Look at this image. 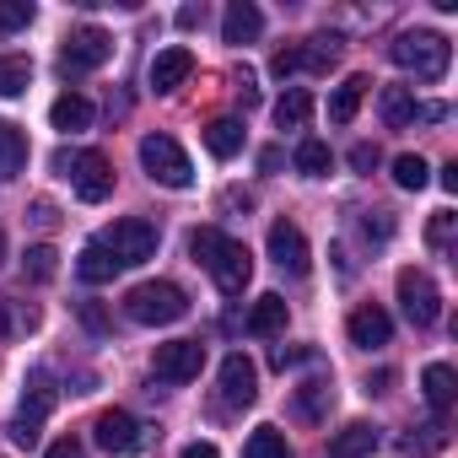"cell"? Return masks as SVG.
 I'll return each instance as SVG.
<instances>
[{
    "mask_svg": "<svg viewBox=\"0 0 458 458\" xmlns=\"http://www.w3.org/2000/svg\"><path fill=\"white\" fill-rule=\"evenodd\" d=\"M189 254H194V265L216 281V292H226V297H238V292L249 286V276H254L249 249H243L238 238L216 233V226H199V233H189Z\"/></svg>",
    "mask_w": 458,
    "mask_h": 458,
    "instance_id": "6da1fadb",
    "label": "cell"
},
{
    "mask_svg": "<svg viewBox=\"0 0 458 458\" xmlns=\"http://www.w3.org/2000/svg\"><path fill=\"white\" fill-rule=\"evenodd\" d=\"M388 60H394L399 71H415V81H442L447 65H453V49H447L442 33L410 28V33H399V38L388 44Z\"/></svg>",
    "mask_w": 458,
    "mask_h": 458,
    "instance_id": "7a4b0ae2",
    "label": "cell"
},
{
    "mask_svg": "<svg viewBox=\"0 0 458 458\" xmlns=\"http://www.w3.org/2000/svg\"><path fill=\"white\" fill-rule=\"evenodd\" d=\"M183 313H189V297H183V286H173V281H140V286L124 292V318H130V324L157 329V324H178Z\"/></svg>",
    "mask_w": 458,
    "mask_h": 458,
    "instance_id": "3957f363",
    "label": "cell"
},
{
    "mask_svg": "<svg viewBox=\"0 0 458 458\" xmlns=\"http://www.w3.org/2000/svg\"><path fill=\"white\" fill-rule=\"evenodd\" d=\"M103 249H108V259L119 265V270H135V265H146L151 254H157V243H162V233L146 221V216H124V221H114L108 233L98 238Z\"/></svg>",
    "mask_w": 458,
    "mask_h": 458,
    "instance_id": "277c9868",
    "label": "cell"
},
{
    "mask_svg": "<svg viewBox=\"0 0 458 458\" xmlns=\"http://www.w3.org/2000/svg\"><path fill=\"white\" fill-rule=\"evenodd\" d=\"M55 173L71 178V189H76L87 205H103V199L114 194V167H108L103 151H60V157H55Z\"/></svg>",
    "mask_w": 458,
    "mask_h": 458,
    "instance_id": "5b68a950",
    "label": "cell"
},
{
    "mask_svg": "<svg viewBox=\"0 0 458 458\" xmlns=\"http://www.w3.org/2000/svg\"><path fill=\"white\" fill-rule=\"evenodd\" d=\"M140 167H146L162 189H189V183H194V167H189V157H183V146H178L173 135H146V140H140Z\"/></svg>",
    "mask_w": 458,
    "mask_h": 458,
    "instance_id": "8992f818",
    "label": "cell"
},
{
    "mask_svg": "<svg viewBox=\"0 0 458 458\" xmlns=\"http://www.w3.org/2000/svg\"><path fill=\"white\" fill-rule=\"evenodd\" d=\"M399 302H404V318L415 329H431L442 318V292L426 270H399Z\"/></svg>",
    "mask_w": 458,
    "mask_h": 458,
    "instance_id": "52a82bcc",
    "label": "cell"
},
{
    "mask_svg": "<svg viewBox=\"0 0 458 458\" xmlns=\"http://www.w3.org/2000/svg\"><path fill=\"white\" fill-rule=\"evenodd\" d=\"M98 442L114 453V458H135L151 447V426H140L130 410H103L98 415Z\"/></svg>",
    "mask_w": 458,
    "mask_h": 458,
    "instance_id": "ba28073f",
    "label": "cell"
},
{
    "mask_svg": "<svg viewBox=\"0 0 458 458\" xmlns=\"http://www.w3.org/2000/svg\"><path fill=\"white\" fill-rule=\"evenodd\" d=\"M108 55H114V38H108L103 28H76V33L65 38V49H60V71H65V76H87V71H98Z\"/></svg>",
    "mask_w": 458,
    "mask_h": 458,
    "instance_id": "9c48e42d",
    "label": "cell"
},
{
    "mask_svg": "<svg viewBox=\"0 0 458 458\" xmlns=\"http://www.w3.org/2000/svg\"><path fill=\"white\" fill-rule=\"evenodd\" d=\"M199 367H205V345L199 340H167V345L151 351V372L162 383H194Z\"/></svg>",
    "mask_w": 458,
    "mask_h": 458,
    "instance_id": "30bf717a",
    "label": "cell"
},
{
    "mask_svg": "<svg viewBox=\"0 0 458 458\" xmlns=\"http://www.w3.org/2000/svg\"><path fill=\"white\" fill-rule=\"evenodd\" d=\"M221 399L238 404V410H249V404L259 399V367H254L243 351H233V356L221 361Z\"/></svg>",
    "mask_w": 458,
    "mask_h": 458,
    "instance_id": "8fae6325",
    "label": "cell"
},
{
    "mask_svg": "<svg viewBox=\"0 0 458 458\" xmlns=\"http://www.w3.org/2000/svg\"><path fill=\"white\" fill-rule=\"evenodd\" d=\"M270 259H276V270H286V276H308L313 254H308L302 226H292V221H276V226H270Z\"/></svg>",
    "mask_w": 458,
    "mask_h": 458,
    "instance_id": "7c38bea8",
    "label": "cell"
},
{
    "mask_svg": "<svg viewBox=\"0 0 458 458\" xmlns=\"http://www.w3.org/2000/svg\"><path fill=\"white\" fill-rule=\"evenodd\" d=\"M151 92L157 98H167V92H178L189 76H194V55L183 49V44H173V49H157V60H151Z\"/></svg>",
    "mask_w": 458,
    "mask_h": 458,
    "instance_id": "4fadbf2b",
    "label": "cell"
},
{
    "mask_svg": "<svg viewBox=\"0 0 458 458\" xmlns=\"http://www.w3.org/2000/svg\"><path fill=\"white\" fill-rule=\"evenodd\" d=\"M345 335H351V345H361V351H377V345H388L394 340V318L383 313V308H356L351 318H345Z\"/></svg>",
    "mask_w": 458,
    "mask_h": 458,
    "instance_id": "5bb4252c",
    "label": "cell"
},
{
    "mask_svg": "<svg viewBox=\"0 0 458 458\" xmlns=\"http://www.w3.org/2000/svg\"><path fill=\"white\" fill-rule=\"evenodd\" d=\"M55 399H60V394H55V377H49L44 367L28 372V388H22V410H17V420H22V426H44V415L55 410Z\"/></svg>",
    "mask_w": 458,
    "mask_h": 458,
    "instance_id": "9a60e30c",
    "label": "cell"
},
{
    "mask_svg": "<svg viewBox=\"0 0 458 458\" xmlns=\"http://www.w3.org/2000/svg\"><path fill=\"white\" fill-rule=\"evenodd\" d=\"M259 33H265V12L254 6V0H233L226 17H221V38L226 44H254Z\"/></svg>",
    "mask_w": 458,
    "mask_h": 458,
    "instance_id": "2e32d148",
    "label": "cell"
},
{
    "mask_svg": "<svg viewBox=\"0 0 458 458\" xmlns=\"http://www.w3.org/2000/svg\"><path fill=\"white\" fill-rule=\"evenodd\" d=\"M377 426H367V420H351V426H340L335 431V442H329V458H367V453H377Z\"/></svg>",
    "mask_w": 458,
    "mask_h": 458,
    "instance_id": "e0dca14e",
    "label": "cell"
},
{
    "mask_svg": "<svg viewBox=\"0 0 458 458\" xmlns=\"http://www.w3.org/2000/svg\"><path fill=\"white\" fill-rule=\"evenodd\" d=\"M377 114H383V124H388V130H404V124H415V119H420V103H415V92H410V87H383Z\"/></svg>",
    "mask_w": 458,
    "mask_h": 458,
    "instance_id": "ac0fdd59",
    "label": "cell"
},
{
    "mask_svg": "<svg viewBox=\"0 0 458 458\" xmlns=\"http://www.w3.org/2000/svg\"><path fill=\"white\" fill-rule=\"evenodd\" d=\"M420 388H426V404H431L437 415L453 410V394H458V388H453V367H447V361H431V367L420 372Z\"/></svg>",
    "mask_w": 458,
    "mask_h": 458,
    "instance_id": "d6986e66",
    "label": "cell"
},
{
    "mask_svg": "<svg viewBox=\"0 0 458 458\" xmlns=\"http://www.w3.org/2000/svg\"><path fill=\"white\" fill-rule=\"evenodd\" d=\"M205 151L221 157V162L238 157V151H243V124H238V119H210V124H205Z\"/></svg>",
    "mask_w": 458,
    "mask_h": 458,
    "instance_id": "ffe728a7",
    "label": "cell"
},
{
    "mask_svg": "<svg viewBox=\"0 0 458 458\" xmlns=\"http://www.w3.org/2000/svg\"><path fill=\"white\" fill-rule=\"evenodd\" d=\"M367 87H372L367 76H345V81L335 87V98H329V119H335V124H351L356 108H361V98H367Z\"/></svg>",
    "mask_w": 458,
    "mask_h": 458,
    "instance_id": "44dd1931",
    "label": "cell"
},
{
    "mask_svg": "<svg viewBox=\"0 0 458 458\" xmlns=\"http://www.w3.org/2000/svg\"><path fill=\"white\" fill-rule=\"evenodd\" d=\"M49 119H55V130H71V135H76V130L92 124V103H87L81 92H60L55 108H49Z\"/></svg>",
    "mask_w": 458,
    "mask_h": 458,
    "instance_id": "7402d4cb",
    "label": "cell"
},
{
    "mask_svg": "<svg viewBox=\"0 0 458 458\" xmlns=\"http://www.w3.org/2000/svg\"><path fill=\"white\" fill-rule=\"evenodd\" d=\"M308 119H313V92L308 87H286L281 103H276V124L281 130H302Z\"/></svg>",
    "mask_w": 458,
    "mask_h": 458,
    "instance_id": "603a6c76",
    "label": "cell"
},
{
    "mask_svg": "<svg viewBox=\"0 0 458 458\" xmlns=\"http://www.w3.org/2000/svg\"><path fill=\"white\" fill-rule=\"evenodd\" d=\"M329 404H335V383H329V377H308V383L297 388V415H302V420H324Z\"/></svg>",
    "mask_w": 458,
    "mask_h": 458,
    "instance_id": "cb8c5ba5",
    "label": "cell"
},
{
    "mask_svg": "<svg viewBox=\"0 0 458 458\" xmlns=\"http://www.w3.org/2000/svg\"><path fill=\"white\" fill-rule=\"evenodd\" d=\"M28 167V135L0 119V178H17Z\"/></svg>",
    "mask_w": 458,
    "mask_h": 458,
    "instance_id": "d4e9b609",
    "label": "cell"
},
{
    "mask_svg": "<svg viewBox=\"0 0 458 458\" xmlns=\"http://www.w3.org/2000/svg\"><path fill=\"white\" fill-rule=\"evenodd\" d=\"M76 276H81L87 286H103V281H114V276H119V265H114V259H108V249L92 238V243L81 249V259H76Z\"/></svg>",
    "mask_w": 458,
    "mask_h": 458,
    "instance_id": "484cf974",
    "label": "cell"
},
{
    "mask_svg": "<svg viewBox=\"0 0 458 458\" xmlns=\"http://www.w3.org/2000/svg\"><path fill=\"white\" fill-rule=\"evenodd\" d=\"M249 329H254V335H281V329H286V297L265 292V297L254 302V313H249Z\"/></svg>",
    "mask_w": 458,
    "mask_h": 458,
    "instance_id": "4316f807",
    "label": "cell"
},
{
    "mask_svg": "<svg viewBox=\"0 0 458 458\" xmlns=\"http://www.w3.org/2000/svg\"><path fill=\"white\" fill-rule=\"evenodd\" d=\"M33 87V60L22 55H0V98H22Z\"/></svg>",
    "mask_w": 458,
    "mask_h": 458,
    "instance_id": "83f0119b",
    "label": "cell"
},
{
    "mask_svg": "<svg viewBox=\"0 0 458 458\" xmlns=\"http://www.w3.org/2000/svg\"><path fill=\"white\" fill-rule=\"evenodd\" d=\"M243 458H292V447H286V437H281L276 426H259V431L243 442Z\"/></svg>",
    "mask_w": 458,
    "mask_h": 458,
    "instance_id": "f1b7e54d",
    "label": "cell"
},
{
    "mask_svg": "<svg viewBox=\"0 0 458 458\" xmlns=\"http://www.w3.org/2000/svg\"><path fill=\"white\" fill-rule=\"evenodd\" d=\"M329 162H335V157H329L324 140H302V146H297V173H302V178H324Z\"/></svg>",
    "mask_w": 458,
    "mask_h": 458,
    "instance_id": "f546056e",
    "label": "cell"
},
{
    "mask_svg": "<svg viewBox=\"0 0 458 458\" xmlns=\"http://www.w3.org/2000/svg\"><path fill=\"white\" fill-rule=\"evenodd\" d=\"M426 178H431V167H426L415 151L394 157V183H399V189H426Z\"/></svg>",
    "mask_w": 458,
    "mask_h": 458,
    "instance_id": "4dcf8cb0",
    "label": "cell"
},
{
    "mask_svg": "<svg viewBox=\"0 0 458 458\" xmlns=\"http://www.w3.org/2000/svg\"><path fill=\"white\" fill-rule=\"evenodd\" d=\"M33 0H0V33H22V28H33Z\"/></svg>",
    "mask_w": 458,
    "mask_h": 458,
    "instance_id": "1f68e13d",
    "label": "cell"
},
{
    "mask_svg": "<svg viewBox=\"0 0 458 458\" xmlns=\"http://www.w3.org/2000/svg\"><path fill=\"white\" fill-rule=\"evenodd\" d=\"M22 270H28L33 281H55V270H60V254H55L49 243H38V249H28V259H22Z\"/></svg>",
    "mask_w": 458,
    "mask_h": 458,
    "instance_id": "d6a6232c",
    "label": "cell"
},
{
    "mask_svg": "<svg viewBox=\"0 0 458 458\" xmlns=\"http://www.w3.org/2000/svg\"><path fill=\"white\" fill-rule=\"evenodd\" d=\"M399 447H404L410 458H431V453H442V426H420V437L410 431V437H404Z\"/></svg>",
    "mask_w": 458,
    "mask_h": 458,
    "instance_id": "836d02e7",
    "label": "cell"
},
{
    "mask_svg": "<svg viewBox=\"0 0 458 458\" xmlns=\"http://www.w3.org/2000/svg\"><path fill=\"white\" fill-rule=\"evenodd\" d=\"M453 221H458L453 210H437V216H431V226H426V238H431V249H447V238H453Z\"/></svg>",
    "mask_w": 458,
    "mask_h": 458,
    "instance_id": "e575fe53",
    "label": "cell"
},
{
    "mask_svg": "<svg viewBox=\"0 0 458 458\" xmlns=\"http://www.w3.org/2000/svg\"><path fill=\"white\" fill-rule=\"evenodd\" d=\"M351 167H356V173H372V167H377V146H367V140L351 146Z\"/></svg>",
    "mask_w": 458,
    "mask_h": 458,
    "instance_id": "d590c367",
    "label": "cell"
},
{
    "mask_svg": "<svg viewBox=\"0 0 458 458\" xmlns=\"http://www.w3.org/2000/svg\"><path fill=\"white\" fill-rule=\"evenodd\" d=\"M270 361H276V367L286 372V367H297V361H313V351H302V345H297V351H286V345H276V356H270Z\"/></svg>",
    "mask_w": 458,
    "mask_h": 458,
    "instance_id": "8d00e7d4",
    "label": "cell"
},
{
    "mask_svg": "<svg viewBox=\"0 0 458 458\" xmlns=\"http://www.w3.org/2000/svg\"><path fill=\"white\" fill-rule=\"evenodd\" d=\"M44 458H87V453H81V442H76V437H60Z\"/></svg>",
    "mask_w": 458,
    "mask_h": 458,
    "instance_id": "74e56055",
    "label": "cell"
},
{
    "mask_svg": "<svg viewBox=\"0 0 458 458\" xmlns=\"http://www.w3.org/2000/svg\"><path fill=\"white\" fill-rule=\"evenodd\" d=\"M33 221H38V226H55V221H60V210H55L49 199H33Z\"/></svg>",
    "mask_w": 458,
    "mask_h": 458,
    "instance_id": "f35d334b",
    "label": "cell"
},
{
    "mask_svg": "<svg viewBox=\"0 0 458 458\" xmlns=\"http://www.w3.org/2000/svg\"><path fill=\"white\" fill-rule=\"evenodd\" d=\"M12 442H17V447H33V442H38V426H22V420H12Z\"/></svg>",
    "mask_w": 458,
    "mask_h": 458,
    "instance_id": "ab89813d",
    "label": "cell"
},
{
    "mask_svg": "<svg viewBox=\"0 0 458 458\" xmlns=\"http://www.w3.org/2000/svg\"><path fill=\"white\" fill-rule=\"evenodd\" d=\"M238 98H243V108H254L259 103V87H254V76L243 71V81H238Z\"/></svg>",
    "mask_w": 458,
    "mask_h": 458,
    "instance_id": "60d3db41",
    "label": "cell"
},
{
    "mask_svg": "<svg viewBox=\"0 0 458 458\" xmlns=\"http://www.w3.org/2000/svg\"><path fill=\"white\" fill-rule=\"evenodd\" d=\"M178 458H221V453H216V442H189Z\"/></svg>",
    "mask_w": 458,
    "mask_h": 458,
    "instance_id": "b9f144b4",
    "label": "cell"
},
{
    "mask_svg": "<svg viewBox=\"0 0 458 458\" xmlns=\"http://www.w3.org/2000/svg\"><path fill=\"white\" fill-rule=\"evenodd\" d=\"M199 22H205V6H183L178 12V28H199Z\"/></svg>",
    "mask_w": 458,
    "mask_h": 458,
    "instance_id": "7bdbcfd3",
    "label": "cell"
},
{
    "mask_svg": "<svg viewBox=\"0 0 458 458\" xmlns=\"http://www.w3.org/2000/svg\"><path fill=\"white\" fill-rule=\"evenodd\" d=\"M259 167H265V173H276V167H281V151H276V146H270V151H259Z\"/></svg>",
    "mask_w": 458,
    "mask_h": 458,
    "instance_id": "ee69618b",
    "label": "cell"
},
{
    "mask_svg": "<svg viewBox=\"0 0 458 458\" xmlns=\"http://www.w3.org/2000/svg\"><path fill=\"white\" fill-rule=\"evenodd\" d=\"M0 265H6V238H0Z\"/></svg>",
    "mask_w": 458,
    "mask_h": 458,
    "instance_id": "f6af8a7d",
    "label": "cell"
}]
</instances>
